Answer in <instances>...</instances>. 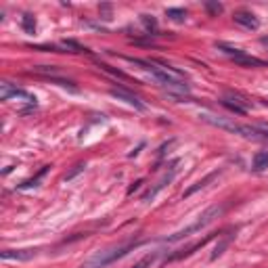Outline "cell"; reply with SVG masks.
<instances>
[{
  "instance_id": "52a82bcc",
  "label": "cell",
  "mask_w": 268,
  "mask_h": 268,
  "mask_svg": "<svg viewBox=\"0 0 268 268\" xmlns=\"http://www.w3.org/2000/svg\"><path fill=\"white\" fill-rule=\"evenodd\" d=\"M111 96H115V98H119V101L128 103L130 107L138 109V111H145V109H147V107H145V103L140 101L138 96H134V95H130V93H126V90H111Z\"/></svg>"
},
{
  "instance_id": "e0dca14e",
  "label": "cell",
  "mask_w": 268,
  "mask_h": 268,
  "mask_svg": "<svg viewBox=\"0 0 268 268\" xmlns=\"http://www.w3.org/2000/svg\"><path fill=\"white\" fill-rule=\"evenodd\" d=\"M206 6H208V9H210L211 13H214V15H218V13H222V4H216V2H208Z\"/></svg>"
},
{
  "instance_id": "5bb4252c",
  "label": "cell",
  "mask_w": 268,
  "mask_h": 268,
  "mask_svg": "<svg viewBox=\"0 0 268 268\" xmlns=\"http://www.w3.org/2000/svg\"><path fill=\"white\" fill-rule=\"evenodd\" d=\"M155 258H157V253H147V256L143 260H138L132 268H151V264L155 262Z\"/></svg>"
},
{
  "instance_id": "277c9868",
  "label": "cell",
  "mask_w": 268,
  "mask_h": 268,
  "mask_svg": "<svg viewBox=\"0 0 268 268\" xmlns=\"http://www.w3.org/2000/svg\"><path fill=\"white\" fill-rule=\"evenodd\" d=\"M40 249H34V248H27V249H4L0 251V260L4 262H30L38 256Z\"/></svg>"
},
{
  "instance_id": "6da1fadb",
  "label": "cell",
  "mask_w": 268,
  "mask_h": 268,
  "mask_svg": "<svg viewBox=\"0 0 268 268\" xmlns=\"http://www.w3.org/2000/svg\"><path fill=\"white\" fill-rule=\"evenodd\" d=\"M138 245H140V241H126V243H119V245H111V248L98 249L88 260H84L80 268H105V266L114 264L115 260L124 258L126 253H130L134 248H138Z\"/></svg>"
},
{
  "instance_id": "7a4b0ae2",
  "label": "cell",
  "mask_w": 268,
  "mask_h": 268,
  "mask_svg": "<svg viewBox=\"0 0 268 268\" xmlns=\"http://www.w3.org/2000/svg\"><path fill=\"white\" fill-rule=\"evenodd\" d=\"M224 210H227V206H224V203H220V206H211V208H208L206 211H203V214L197 216V220H195V222H191L187 229H182V230H178V232H174V235L166 237V241H168V243H176V241H180V239H185V237H189V235H193V232L203 230V229L208 227V224L214 222L216 218H220V216L224 214Z\"/></svg>"
},
{
  "instance_id": "8992f818",
  "label": "cell",
  "mask_w": 268,
  "mask_h": 268,
  "mask_svg": "<svg viewBox=\"0 0 268 268\" xmlns=\"http://www.w3.org/2000/svg\"><path fill=\"white\" fill-rule=\"evenodd\" d=\"M174 174H176V164H172V168H170V172H166L164 176H161V178H159V182H157V185H155L153 189H151V191L149 193H145V197H143V201H149V199H153V197L155 195H157L159 191H161V189H164L166 185H170V182H172V178H174Z\"/></svg>"
},
{
  "instance_id": "4fadbf2b",
  "label": "cell",
  "mask_w": 268,
  "mask_h": 268,
  "mask_svg": "<svg viewBox=\"0 0 268 268\" xmlns=\"http://www.w3.org/2000/svg\"><path fill=\"white\" fill-rule=\"evenodd\" d=\"M166 15L170 17L172 21H178V23H182V21L187 19V13L182 11V9H168V11H166Z\"/></svg>"
},
{
  "instance_id": "30bf717a",
  "label": "cell",
  "mask_w": 268,
  "mask_h": 268,
  "mask_svg": "<svg viewBox=\"0 0 268 268\" xmlns=\"http://www.w3.org/2000/svg\"><path fill=\"white\" fill-rule=\"evenodd\" d=\"M253 170L256 172L268 170V151H258L253 155Z\"/></svg>"
},
{
  "instance_id": "ffe728a7",
  "label": "cell",
  "mask_w": 268,
  "mask_h": 268,
  "mask_svg": "<svg viewBox=\"0 0 268 268\" xmlns=\"http://www.w3.org/2000/svg\"><path fill=\"white\" fill-rule=\"evenodd\" d=\"M140 185H143V180H138V182H134V185H132V187L128 189V195H132V193H134V191H136V189H138Z\"/></svg>"
},
{
  "instance_id": "5b68a950",
  "label": "cell",
  "mask_w": 268,
  "mask_h": 268,
  "mask_svg": "<svg viewBox=\"0 0 268 268\" xmlns=\"http://www.w3.org/2000/svg\"><path fill=\"white\" fill-rule=\"evenodd\" d=\"M232 19H235L237 25L245 27V30H258V27H260L258 17L253 15V13H249V11H237L235 15H232Z\"/></svg>"
},
{
  "instance_id": "9c48e42d",
  "label": "cell",
  "mask_w": 268,
  "mask_h": 268,
  "mask_svg": "<svg viewBox=\"0 0 268 268\" xmlns=\"http://www.w3.org/2000/svg\"><path fill=\"white\" fill-rule=\"evenodd\" d=\"M218 174H220V170H214V172H211V174H208V176H206V178H203V180H199V182H195V185H193L191 189H187V191H185V197H191L193 193H197V191H201V189H203V187H208V185H210V182H211V180H214V178H216V176H218Z\"/></svg>"
},
{
  "instance_id": "ac0fdd59",
  "label": "cell",
  "mask_w": 268,
  "mask_h": 268,
  "mask_svg": "<svg viewBox=\"0 0 268 268\" xmlns=\"http://www.w3.org/2000/svg\"><path fill=\"white\" fill-rule=\"evenodd\" d=\"M82 170H84V166H82V164H80V166H76V168H74V170H72V172H69V174L65 176V180H72V178H74V176H76V174H80Z\"/></svg>"
},
{
  "instance_id": "d6986e66",
  "label": "cell",
  "mask_w": 268,
  "mask_h": 268,
  "mask_svg": "<svg viewBox=\"0 0 268 268\" xmlns=\"http://www.w3.org/2000/svg\"><path fill=\"white\" fill-rule=\"evenodd\" d=\"M258 130L262 132V136H264V140H268V124H262V126H258Z\"/></svg>"
},
{
  "instance_id": "7c38bea8",
  "label": "cell",
  "mask_w": 268,
  "mask_h": 268,
  "mask_svg": "<svg viewBox=\"0 0 268 268\" xmlns=\"http://www.w3.org/2000/svg\"><path fill=\"white\" fill-rule=\"evenodd\" d=\"M15 90H17V86H13L9 82H2L0 84V98H2V101H11Z\"/></svg>"
},
{
  "instance_id": "9a60e30c",
  "label": "cell",
  "mask_w": 268,
  "mask_h": 268,
  "mask_svg": "<svg viewBox=\"0 0 268 268\" xmlns=\"http://www.w3.org/2000/svg\"><path fill=\"white\" fill-rule=\"evenodd\" d=\"M61 46H63V48H72V53H82V51H86V48L80 46V44H77V42H74V40H63Z\"/></svg>"
},
{
  "instance_id": "3957f363",
  "label": "cell",
  "mask_w": 268,
  "mask_h": 268,
  "mask_svg": "<svg viewBox=\"0 0 268 268\" xmlns=\"http://www.w3.org/2000/svg\"><path fill=\"white\" fill-rule=\"evenodd\" d=\"M220 48H222L224 55H229V57L235 63H239V65H248V67H266L268 65L266 61L258 59V57H251V55L241 51V48H232V46H227V44H220Z\"/></svg>"
},
{
  "instance_id": "2e32d148",
  "label": "cell",
  "mask_w": 268,
  "mask_h": 268,
  "mask_svg": "<svg viewBox=\"0 0 268 268\" xmlns=\"http://www.w3.org/2000/svg\"><path fill=\"white\" fill-rule=\"evenodd\" d=\"M143 23L147 25V30H157V23H155V19L153 17H149V15H143Z\"/></svg>"
},
{
  "instance_id": "8fae6325",
  "label": "cell",
  "mask_w": 268,
  "mask_h": 268,
  "mask_svg": "<svg viewBox=\"0 0 268 268\" xmlns=\"http://www.w3.org/2000/svg\"><path fill=\"white\" fill-rule=\"evenodd\" d=\"M21 27L25 30V34H34V32H36V19H34V15L25 13V15L21 17Z\"/></svg>"
},
{
  "instance_id": "ba28073f",
  "label": "cell",
  "mask_w": 268,
  "mask_h": 268,
  "mask_svg": "<svg viewBox=\"0 0 268 268\" xmlns=\"http://www.w3.org/2000/svg\"><path fill=\"white\" fill-rule=\"evenodd\" d=\"M222 105H224L227 109L235 111V114H241V115L249 111V105L245 103V101H241L239 96H224V98H222Z\"/></svg>"
}]
</instances>
